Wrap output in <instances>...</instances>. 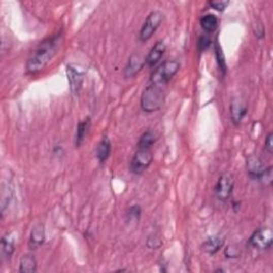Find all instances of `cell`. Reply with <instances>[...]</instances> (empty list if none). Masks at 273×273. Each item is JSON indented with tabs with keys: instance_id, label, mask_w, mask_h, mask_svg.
<instances>
[{
	"instance_id": "1",
	"label": "cell",
	"mask_w": 273,
	"mask_h": 273,
	"mask_svg": "<svg viewBox=\"0 0 273 273\" xmlns=\"http://www.w3.org/2000/svg\"><path fill=\"white\" fill-rule=\"evenodd\" d=\"M61 41L62 35L57 33L42 41L37 45L26 63V71L28 74H37L47 66L48 63L56 55Z\"/></svg>"
},
{
	"instance_id": "2",
	"label": "cell",
	"mask_w": 273,
	"mask_h": 273,
	"mask_svg": "<svg viewBox=\"0 0 273 273\" xmlns=\"http://www.w3.org/2000/svg\"><path fill=\"white\" fill-rule=\"evenodd\" d=\"M165 92L163 87L149 85L141 95L140 106L144 112L152 113L158 111L164 103Z\"/></svg>"
},
{
	"instance_id": "3",
	"label": "cell",
	"mask_w": 273,
	"mask_h": 273,
	"mask_svg": "<svg viewBox=\"0 0 273 273\" xmlns=\"http://www.w3.org/2000/svg\"><path fill=\"white\" fill-rule=\"evenodd\" d=\"M181 69V63L176 60L163 62L158 67L155 69L150 78V85L164 87L171 81Z\"/></svg>"
},
{
	"instance_id": "4",
	"label": "cell",
	"mask_w": 273,
	"mask_h": 273,
	"mask_svg": "<svg viewBox=\"0 0 273 273\" xmlns=\"http://www.w3.org/2000/svg\"><path fill=\"white\" fill-rule=\"evenodd\" d=\"M163 22V14L162 12L153 11L146 17L145 22L143 23L141 30L139 32V41L140 42H148L156 32V30L158 29Z\"/></svg>"
},
{
	"instance_id": "5",
	"label": "cell",
	"mask_w": 273,
	"mask_h": 273,
	"mask_svg": "<svg viewBox=\"0 0 273 273\" xmlns=\"http://www.w3.org/2000/svg\"><path fill=\"white\" fill-rule=\"evenodd\" d=\"M247 172L252 180H268L271 182V166L266 167L257 156H250L247 160Z\"/></svg>"
},
{
	"instance_id": "6",
	"label": "cell",
	"mask_w": 273,
	"mask_h": 273,
	"mask_svg": "<svg viewBox=\"0 0 273 273\" xmlns=\"http://www.w3.org/2000/svg\"><path fill=\"white\" fill-rule=\"evenodd\" d=\"M152 150H136L130 161V172L134 175H141L149 169L153 162Z\"/></svg>"
},
{
	"instance_id": "7",
	"label": "cell",
	"mask_w": 273,
	"mask_h": 273,
	"mask_svg": "<svg viewBox=\"0 0 273 273\" xmlns=\"http://www.w3.org/2000/svg\"><path fill=\"white\" fill-rule=\"evenodd\" d=\"M249 244L256 250H268L273 244V234L269 227H262L256 229L251 235L249 239Z\"/></svg>"
},
{
	"instance_id": "8",
	"label": "cell",
	"mask_w": 273,
	"mask_h": 273,
	"mask_svg": "<svg viewBox=\"0 0 273 273\" xmlns=\"http://www.w3.org/2000/svg\"><path fill=\"white\" fill-rule=\"evenodd\" d=\"M234 185H235V180L232 174L224 173L220 176L215 187V192L218 199H220V201H222V202L227 201L233 193Z\"/></svg>"
},
{
	"instance_id": "9",
	"label": "cell",
	"mask_w": 273,
	"mask_h": 273,
	"mask_svg": "<svg viewBox=\"0 0 273 273\" xmlns=\"http://www.w3.org/2000/svg\"><path fill=\"white\" fill-rule=\"evenodd\" d=\"M66 75H67V79L70 82L71 91L75 96H77L81 90V87H82L83 78H85V73L78 70L74 65L67 64L66 65Z\"/></svg>"
},
{
	"instance_id": "10",
	"label": "cell",
	"mask_w": 273,
	"mask_h": 273,
	"mask_svg": "<svg viewBox=\"0 0 273 273\" xmlns=\"http://www.w3.org/2000/svg\"><path fill=\"white\" fill-rule=\"evenodd\" d=\"M145 66V58H143L139 54H132L128 61L127 64L124 70V76L125 78H132L135 75H138Z\"/></svg>"
},
{
	"instance_id": "11",
	"label": "cell",
	"mask_w": 273,
	"mask_h": 273,
	"mask_svg": "<svg viewBox=\"0 0 273 273\" xmlns=\"http://www.w3.org/2000/svg\"><path fill=\"white\" fill-rule=\"evenodd\" d=\"M166 50V45L163 41H158L157 43L151 48L150 52L145 58V65L149 67H155L158 64L161 58L163 57Z\"/></svg>"
},
{
	"instance_id": "12",
	"label": "cell",
	"mask_w": 273,
	"mask_h": 273,
	"mask_svg": "<svg viewBox=\"0 0 273 273\" xmlns=\"http://www.w3.org/2000/svg\"><path fill=\"white\" fill-rule=\"evenodd\" d=\"M229 110H230V119H232L234 125H239L248 112L246 103L241 100L240 98H234L232 100L229 106Z\"/></svg>"
},
{
	"instance_id": "13",
	"label": "cell",
	"mask_w": 273,
	"mask_h": 273,
	"mask_svg": "<svg viewBox=\"0 0 273 273\" xmlns=\"http://www.w3.org/2000/svg\"><path fill=\"white\" fill-rule=\"evenodd\" d=\"M45 240V227L44 224L37 223L31 230L29 237V248L31 250H36L44 244Z\"/></svg>"
},
{
	"instance_id": "14",
	"label": "cell",
	"mask_w": 273,
	"mask_h": 273,
	"mask_svg": "<svg viewBox=\"0 0 273 273\" xmlns=\"http://www.w3.org/2000/svg\"><path fill=\"white\" fill-rule=\"evenodd\" d=\"M224 245V239L220 236H212L208 237L202 245L203 251L209 255H214L221 250V248Z\"/></svg>"
},
{
	"instance_id": "15",
	"label": "cell",
	"mask_w": 273,
	"mask_h": 273,
	"mask_svg": "<svg viewBox=\"0 0 273 273\" xmlns=\"http://www.w3.org/2000/svg\"><path fill=\"white\" fill-rule=\"evenodd\" d=\"M90 127H91L90 118H87L83 121L79 122V124L77 125V128H76L75 136H74V143H75L76 148H79V146H81V144L85 142L86 136L90 130Z\"/></svg>"
},
{
	"instance_id": "16",
	"label": "cell",
	"mask_w": 273,
	"mask_h": 273,
	"mask_svg": "<svg viewBox=\"0 0 273 273\" xmlns=\"http://www.w3.org/2000/svg\"><path fill=\"white\" fill-rule=\"evenodd\" d=\"M111 153V142L107 135H104L96 148V158L99 163H104L106 161Z\"/></svg>"
},
{
	"instance_id": "17",
	"label": "cell",
	"mask_w": 273,
	"mask_h": 273,
	"mask_svg": "<svg viewBox=\"0 0 273 273\" xmlns=\"http://www.w3.org/2000/svg\"><path fill=\"white\" fill-rule=\"evenodd\" d=\"M156 141H157L156 132L152 129H148L141 134L138 144H136V148H138V150H152Z\"/></svg>"
},
{
	"instance_id": "18",
	"label": "cell",
	"mask_w": 273,
	"mask_h": 273,
	"mask_svg": "<svg viewBox=\"0 0 273 273\" xmlns=\"http://www.w3.org/2000/svg\"><path fill=\"white\" fill-rule=\"evenodd\" d=\"M15 251V239L12 235H6L2 239V253L3 257L10 259Z\"/></svg>"
},
{
	"instance_id": "19",
	"label": "cell",
	"mask_w": 273,
	"mask_h": 273,
	"mask_svg": "<svg viewBox=\"0 0 273 273\" xmlns=\"http://www.w3.org/2000/svg\"><path fill=\"white\" fill-rule=\"evenodd\" d=\"M37 271V259L32 254H25L19 262V272L32 273Z\"/></svg>"
},
{
	"instance_id": "20",
	"label": "cell",
	"mask_w": 273,
	"mask_h": 273,
	"mask_svg": "<svg viewBox=\"0 0 273 273\" xmlns=\"http://www.w3.org/2000/svg\"><path fill=\"white\" fill-rule=\"evenodd\" d=\"M199 24H201L202 29L205 31L206 33H212L216 29L218 28L219 20L216 15L214 14H206L202 16V18L199 19Z\"/></svg>"
},
{
	"instance_id": "21",
	"label": "cell",
	"mask_w": 273,
	"mask_h": 273,
	"mask_svg": "<svg viewBox=\"0 0 273 273\" xmlns=\"http://www.w3.org/2000/svg\"><path fill=\"white\" fill-rule=\"evenodd\" d=\"M215 55H216V60H217V64L220 69V71L222 72V74L224 75L226 73V62H225V58H224V54L223 50L220 46V44L217 42V44L215 46Z\"/></svg>"
},
{
	"instance_id": "22",
	"label": "cell",
	"mask_w": 273,
	"mask_h": 273,
	"mask_svg": "<svg viewBox=\"0 0 273 273\" xmlns=\"http://www.w3.org/2000/svg\"><path fill=\"white\" fill-rule=\"evenodd\" d=\"M141 207L139 205H132L128 208V211H127V218L129 220H133V221H138V220L140 219L141 217Z\"/></svg>"
},
{
	"instance_id": "23",
	"label": "cell",
	"mask_w": 273,
	"mask_h": 273,
	"mask_svg": "<svg viewBox=\"0 0 273 273\" xmlns=\"http://www.w3.org/2000/svg\"><path fill=\"white\" fill-rule=\"evenodd\" d=\"M10 199H11V191H10V189L3 188V191H2V213H3V215L6 211V207L10 203Z\"/></svg>"
},
{
	"instance_id": "24",
	"label": "cell",
	"mask_w": 273,
	"mask_h": 273,
	"mask_svg": "<svg viewBox=\"0 0 273 273\" xmlns=\"http://www.w3.org/2000/svg\"><path fill=\"white\" fill-rule=\"evenodd\" d=\"M212 44V40L209 39L208 36H202L199 37L198 39V42H197V47H198V50L199 51H205L206 49H208V47L211 46Z\"/></svg>"
},
{
	"instance_id": "25",
	"label": "cell",
	"mask_w": 273,
	"mask_h": 273,
	"mask_svg": "<svg viewBox=\"0 0 273 273\" xmlns=\"http://www.w3.org/2000/svg\"><path fill=\"white\" fill-rule=\"evenodd\" d=\"M208 5L211 6L213 9L217 10L219 12H223L226 9V7L229 5V2H208Z\"/></svg>"
},
{
	"instance_id": "26",
	"label": "cell",
	"mask_w": 273,
	"mask_h": 273,
	"mask_svg": "<svg viewBox=\"0 0 273 273\" xmlns=\"http://www.w3.org/2000/svg\"><path fill=\"white\" fill-rule=\"evenodd\" d=\"M272 135L273 133L272 132H269L267 138L265 140V151L268 153V154H272V151H273V142H272Z\"/></svg>"
}]
</instances>
